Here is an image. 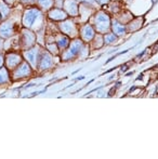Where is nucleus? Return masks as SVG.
<instances>
[{
  "mask_svg": "<svg viewBox=\"0 0 158 159\" xmlns=\"http://www.w3.org/2000/svg\"><path fill=\"white\" fill-rule=\"evenodd\" d=\"M44 23L43 12L39 8L26 9L22 16V25L25 28L38 33L42 30Z\"/></svg>",
  "mask_w": 158,
  "mask_h": 159,
  "instance_id": "nucleus-1",
  "label": "nucleus"
},
{
  "mask_svg": "<svg viewBox=\"0 0 158 159\" xmlns=\"http://www.w3.org/2000/svg\"><path fill=\"white\" fill-rule=\"evenodd\" d=\"M43 51L42 47L40 44L36 43L34 47L27 49V50L23 51V57L28 64L32 66L33 69H37L38 68V64L40 61V57H41V53Z\"/></svg>",
  "mask_w": 158,
  "mask_h": 159,
  "instance_id": "nucleus-2",
  "label": "nucleus"
},
{
  "mask_svg": "<svg viewBox=\"0 0 158 159\" xmlns=\"http://www.w3.org/2000/svg\"><path fill=\"white\" fill-rule=\"evenodd\" d=\"M82 48H84V41L78 38H75L73 41H70V46L64 51H62V60L63 61H70V60L77 57L82 51Z\"/></svg>",
  "mask_w": 158,
  "mask_h": 159,
  "instance_id": "nucleus-3",
  "label": "nucleus"
},
{
  "mask_svg": "<svg viewBox=\"0 0 158 159\" xmlns=\"http://www.w3.org/2000/svg\"><path fill=\"white\" fill-rule=\"evenodd\" d=\"M111 17L104 11H99L94 15V30L100 34L108 33L111 30Z\"/></svg>",
  "mask_w": 158,
  "mask_h": 159,
  "instance_id": "nucleus-4",
  "label": "nucleus"
},
{
  "mask_svg": "<svg viewBox=\"0 0 158 159\" xmlns=\"http://www.w3.org/2000/svg\"><path fill=\"white\" fill-rule=\"evenodd\" d=\"M36 40H37V36L35 32H33V30L25 27L21 30V37L19 39V42L23 50H27V49L34 47L36 44Z\"/></svg>",
  "mask_w": 158,
  "mask_h": 159,
  "instance_id": "nucleus-5",
  "label": "nucleus"
},
{
  "mask_svg": "<svg viewBox=\"0 0 158 159\" xmlns=\"http://www.w3.org/2000/svg\"><path fill=\"white\" fill-rule=\"evenodd\" d=\"M33 70H34V69L32 68V66L24 60L19 66L15 67L13 70H11L10 77L12 78V80H14V81L15 80L24 79V78H28L32 76Z\"/></svg>",
  "mask_w": 158,
  "mask_h": 159,
  "instance_id": "nucleus-6",
  "label": "nucleus"
},
{
  "mask_svg": "<svg viewBox=\"0 0 158 159\" xmlns=\"http://www.w3.org/2000/svg\"><path fill=\"white\" fill-rule=\"evenodd\" d=\"M16 33V25L13 20H4L0 23V38L10 39Z\"/></svg>",
  "mask_w": 158,
  "mask_h": 159,
  "instance_id": "nucleus-7",
  "label": "nucleus"
},
{
  "mask_svg": "<svg viewBox=\"0 0 158 159\" xmlns=\"http://www.w3.org/2000/svg\"><path fill=\"white\" fill-rule=\"evenodd\" d=\"M59 28L63 34H65L66 36H68L70 38H75L78 35V28L77 25L74 23V21H72L70 19H66L64 21L60 22Z\"/></svg>",
  "mask_w": 158,
  "mask_h": 159,
  "instance_id": "nucleus-8",
  "label": "nucleus"
},
{
  "mask_svg": "<svg viewBox=\"0 0 158 159\" xmlns=\"http://www.w3.org/2000/svg\"><path fill=\"white\" fill-rule=\"evenodd\" d=\"M24 61V57L19 52H9L4 57V65L8 68V70H13L15 67H17L22 62Z\"/></svg>",
  "mask_w": 158,
  "mask_h": 159,
  "instance_id": "nucleus-9",
  "label": "nucleus"
},
{
  "mask_svg": "<svg viewBox=\"0 0 158 159\" xmlns=\"http://www.w3.org/2000/svg\"><path fill=\"white\" fill-rule=\"evenodd\" d=\"M54 65V59H53V54H51L48 50H43L41 53V57L38 64V68L40 71L48 70V69L52 68Z\"/></svg>",
  "mask_w": 158,
  "mask_h": 159,
  "instance_id": "nucleus-10",
  "label": "nucleus"
},
{
  "mask_svg": "<svg viewBox=\"0 0 158 159\" xmlns=\"http://www.w3.org/2000/svg\"><path fill=\"white\" fill-rule=\"evenodd\" d=\"M62 7L68 16L70 15L72 17H76L79 15V7L77 0H64Z\"/></svg>",
  "mask_w": 158,
  "mask_h": 159,
  "instance_id": "nucleus-11",
  "label": "nucleus"
},
{
  "mask_svg": "<svg viewBox=\"0 0 158 159\" xmlns=\"http://www.w3.org/2000/svg\"><path fill=\"white\" fill-rule=\"evenodd\" d=\"M47 14L49 19L55 22H62L68 19V14L64 11L63 8H52L47 12Z\"/></svg>",
  "mask_w": 158,
  "mask_h": 159,
  "instance_id": "nucleus-12",
  "label": "nucleus"
},
{
  "mask_svg": "<svg viewBox=\"0 0 158 159\" xmlns=\"http://www.w3.org/2000/svg\"><path fill=\"white\" fill-rule=\"evenodd\" d=\"M80 37H81V40L84 42H89L94 38L95 36V30L93 26H91L90 24H86V25L81 26L80 27Z\"/></svg>",
  "mask_w": 158,
  "mask_h": 159,
  "instance_id": "nucleus-13",
  "label": "nucleus"
},
{
  "mask_svg": "<svg viewBox=\"0 0 158 159\" xmlns=\"http://www.w3.org/2000/svg\"><path fill=\"white\" fill-rule=\"evenodd\" d=\"M54 41L56 42L57 47L60 49V52L64 51L70 43V39L65 34H56L54 35Z\"/></svg>",
  "mask_w": 158,
  "mask_h": 159,
  "instance_id": "nucleus-14",
  "label": "nucleus"
},
{
  "mask_svg": "<svg viewBox=\"0 0 158 159\" xmlns=\"http://www.w3.org/2000/svg\"><path fill=\"white\" fill-rule=\"evenodd\" d=\"M111 28H112L113 33L115 34L116 36H121L124 35V34H126V26L124 25L122 23H120L118 21H112V23H111Z\"/></svg>",
  "mask_w": 158,
  "mask_h": 159,
  "instance_id": "nucleus-15",
  "label": "nucleus"
},
{
  "mask_svg": "<svg viewBox=\"0 0 158 159\" xmlns=\"http://www.w3.org/2000/svg\"><path fill=\"white\" fill-rule=\"evenodd\" d=\"M36 4L42 12H48L50 9L53 8L54 0H37Z\"/></svg>",
  "mask_w": 158,
  "mask_h": 159,
  "instance_id": "nucleus-16",
  "label": "nucleus"
},
{
  "mask_svg": "<svg viewBox=\"0 0 158 159\" xmlns=\"http://www.w3.org/2000/svg\"><path fill=\"white\" fill-rule=\"evenodd\" d=\"M44 46H46V50H48L51 54H53V55L60 54V49H59V47H57L56 42L54 41V38H53L51 41H47Z\"/></svg>",
  "mask_w": 158,
  "mask_h": 159,
  "instance_id": "nucleus-17",
  "label": "nucleus"
},
{
  "mask_svg": "<svg viewBox=\"0 0 158 159\" xmlns=\"http://www.w3.org/2000/svg\"><path fill=\"white\" fill-rule=\"evenodd\" d=\"M10 12H11V9L3 0H0V14L2 16V20H7L10 15Z\"/></svg>",
  "mask_w": 158,
  "mask_h": 159,
  "instance_id": "nucleus-18",
  "label": "nucleus"
},
{
  "mask_svg": "<svg viewBox=\"0 0 158 159\" xmlns=\"http://www.w3.org/2000/svg\"><path fill=\"white\" fill-rule=\"evenodd\" d=\"M10 81V74L7 67H1L0 68V86L6 84Z\"/></svg>",
  "mask_w": 158,
  "mask_h": 159,
  "instance_id": "nucleus-19",
  "label": "nucleus"
},
{
  "mask_svg": "<svg viewBox=\"0 0 158 159\" xmlns=\"http://www.w3.org/2000/svg\"><path fill=\"white\" fill-rule=\"evenodd\" d=\"M103 39H104V43L110 44V43H113V42L116 41L117 36L115 35L114 33H106V34H104Z\"/></svg>",
  "mask_w": 158,
  "mask_h": 159,
  "instance_id": "nucleus-20",
  "label": "nucleus"
},
{
  "mask_svg": "<svg viewBox=\"0 0 158 159\" xmlns=\"http://www.w3.org/2000/svg\"><path fill=\"white\" fill-rule=\"evenodd\" d=\"M23 4H26V6H30V4H36L37 0H20Z\"/></svg>",
  "mask_w": 158,
  "mask_h": 159,
  "instance_id": "nucleus-21",
  "label": "nucleus"
},
{
  "mask_svg": "<svg viewBox=\"0 0 158 159\" xmlns=\"http://www.w3.org/2000/svg\"><path fill=\"white\" fill-rule=\"evenodd\" d=\"M78 2H81V3H93V2L95 1V0H77Z\"/></svg>",
  "mask_w": 158,
  "mask_h": 159,
  "instance_id": "nucleus-22",
  "label": "nucleus"
},
{
  "mask_svg": "<svg viewBox=\"0 0 158 159\" xmlns=\"http://www.w3.org/2000/svg\"><path fill=\"white\" fill-rule=\"evenodd\" d=\"M3 65H4V57L0 53V68L3 67Z\"/></svg>",
  "mask_w": 158,
  "mask_h": 159,
  "instance_id": "nucleus-23",
  "label": "nucleus"
},
{
  "mask_svg": "<svg viewBox=\"0 0 158 159\" xmlns=\"http://www.w3.org/2000/svg\"><path fill=\"white\" fill-rule=\"evenodd\" d=\"M95 1H97L99 4H107L111 0H95Z\"/></svg>",
  "mask_w": 158,
  "mask_h": 159,
  "instance_id": "nucleus-24",
  "label": "nucleus"
},
{
  "mask_svg": "<svg viewBox=\"0 0 158 159\" xmlns=\"http://www.w3.org/2000/svg\"><path fill=\"white\" fill-rule=\"evenodd\" d=\"M2 48H3V39H2V38H0V51H1Z\"/></svg>",
  "mask_w": 158,
  "mask_h": 159,
  "instance_id": "nucleus-25",
  "label": "nucleus"
},
{
  "mask_svg": "<svg viewBox=\"0 0 158 159\" xmlns=\"http://www.w3.org/2000/svg\"><path fill=\"white\" fill-rule=\"evenodd\" d=\"M2 21H3V20H2V16H1V14H0V23H1Z\"/></svg>",
  "mask_w": 158,
  "mask_h": 159,
  "instance_id": "nucleus-26",
  "label": "nucleus"
},
{
  "mask_svg": "<svg viewBox=\"0 0 158 159\" xmlns=\"http://www.w3.org/2000/svg\"><path fill=\"white\" fill-rule=\"evenodd\" d=\"M126 1H128V2H132L133 0H126Z\"/></svg>",
  "mask_w": 158,
  "mask_h": 159,
  "instance_id": "nucleus-27",
  "label": "nucleus"
},
{
  "mask_svg": "<svg viewBox=\"0 0 158 159\" xmlns=\"http://www.w3.org/2000/svg\"><path fill=\"white\" fill-rule=\"evenodd\" d=\"M153 2H156V0H153Z\"/></svg>",
  "mask_w": 158,
  "mask_h": 159,
  "instance_id": "nucleus-28",
  "label": "nucleus"
}]
</instances>
